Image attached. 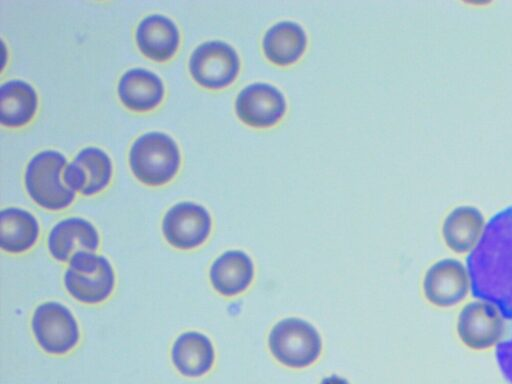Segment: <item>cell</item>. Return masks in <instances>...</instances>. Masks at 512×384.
<instances>
[{
    "label": "cell",
    "mask_w": 512,
    "mask_h": 384,
    "mask_svg": "<svg viewBox=\"0 0 512 384\" xmlns=\"http://www.w3.org/2000/svg\"><path fill=\"white\" fill-rule=\"evenodd\" d=\"M272 355L283 365L303 368L314 363L322 350L317 329L300 318H285L277 322L268 336Z\"/></svg>",
    "instance_id": "cell-5"
},
{
    "label": "cell",
    "mask_w": 512,
    "mask_h": 384,
    "mask_svg": "<svg viewBox=\"0 0 512 384\" xmlns=\"http://www.w3.org/2000/svg\"><path fill=\"white\" fill-rule=\"evenodd\" d=\"M39 224L29 211L8 207L0 213V246L3 251L19 254L30 250L37 242Z\"/></svg>",
    "instance_id": "cell-20"
},
{
    "label": "cell",
    "mask_w": 512,
    "mask_h": 384,
    "mask_svg": "<svg viewBox=\"0 0 512 384\" xmlns=\"http://www.w3.org/2000/svg\"><path fill=\"white\" fill-rule=\"evenodd\" d=\"M112 163L108 154L98 147L81 149L63 171L64 183L84 196L105 189L111 179Z\"/></svg>",
    "instance_id": "cell-12"
},
{
    "label": "cell",
    "mask_w": 512,
    "mask_h": 384,
    "mask_svg": "<svg viewBox=\"0 0 512 384\" xmlns=\"http://www.w3.org/2000/svg\"><path fill=\"white\" fill-rule=\"evenodd\" d=\"M31 327L38 345L53 355L72 350L80 337L74 315L68 307L56 301L43 302L36 307Z\"/></svg>",
    "instance_id": "cell-6"
},
{
    "label": "cell",
    "mask_w": 512,
    "mask_h": 384,
    "mask_svg": "<svg viewBox=\"0 0 512 384\" xmlns=\"http://www.w3.org/2000/svg\"><path fill=\"white\" fill-rule=\"evenodd\" d=\"M67 292L77 301L97 304L107 300L115 286V273L109 260L90 251H78L64 273Z\"/></svg>",
    "instance_id": "cell-4"
},
{
    "label": "cell",
    "mask_w": 512,
    "mask_h": 384,
    "mask_svg": "<svg viewBox=\"0 0 512 384\" xmlns=\"http://www.w3.org/2000/svg\"><path fill=\"white\" fill-rule=\"evenodd\" d=\"M171 359L182 375L200 377L212 368L215 351L208 336L188 331L176 338L171 349Z\"/></svg>",
    "instance_id": "cell-17"
},
{
    "label": "cell",
    "mask_w": 512,
    "mask_h": 384,
    "mask_svg": "<svg viewBox=\"0 0 512 384\" xmlns=\"http://www.w3.org/2000/svg\"><path fill=\"white\" fill-rule=\"evenodd\" d=\"M466 261L473 297L512 319V205L490 218Z\"/></svg>",
    "instance_id": "cell-1"
},
{
    "label": "cell",
    "mask_w": 512,
    "mask_h": 384,
    "mask_svg": "<svg viewBox=\"0 0 512 384\" xmlns=\"http://www.w3.org/2000/svg\"><path fill=\"white\" fill-rule=\"evenodd\" d=\"M484 228V217L476 207L459 206L445 218L443 238L452 251L465 253L477 246Z\"/></svg>",
    "instance_id": "cell-18"
},
{
    "label": "cell",
    "mask_w": 512,
    "mask_h": 384,
    "mask_svg": "<svg viewBox=\"0 0 512 384\" xmlns=\"http://www.w3.org/2000/svg\"><path fill=\"white\" fill-rule=\"evenodd\" d=\"M235 109L246 124L267 127L275 124L286 110L283 93L274 85L255 82L245 86L237 95Z\"/></svg>",
    "instance_id": "cell-11"
},
{
    "label": "cell",
    "mask_w": 512,
    "mask_h": 384,
    "mask_svg": "<svg viewBox=\"0 0 512 384\" xmlns=\"http://www.w3.org/2000/svg\"><path fill=\"white\" fill-rule=\"evenodd\" d=\"M495 356L502 376L512 384V334L497 344Z\"/></svg>",
    "instance_id": "cell-22"
},
{
    "label": "cell",
    "mask_w": 512,
    "mask_h": 384,
    "mask_svg": "<svg viewBox=\"0 0 512 384\" xmlns=\"http://www.w3.org/2000/svg\"><path fill=\"white\" fill-rule=\"evenodd\" d=\"M66 164L65 156L51 149L40 151L29 160L24 182L28 195L37 205L56 211L73 202L75 191L63 181Z\"/></svg>",
    "instance_id": "cell-3"
},
{
    "label": "cell",
    "mask_w": 512,
    "mask_h": 384,
    "mask_svg": "<svg viewBox=\"0 0 512 384\" xmlns=\"http://www.w3.org/2000/svg\"><path fill=\"white\" fill-rule=\"evenodd\" d=\"M180 161V151L174 139L159 131L139 136L129 150L132 173L149 186L169 182L176 175Z\"/></svg>",
    "instance_id": "cell-2"
},
{
    "label": "cell",
    "mask_w": 512,
    "mask_h": 384,
    "mask_svg": "<svg viewBox=\"0 0 512 384\" xmlns=\"http://www.w3.org/2000/svg\"><path fill=\"white\" fill-rule=\"evenodd\" d=\"M212 220L208 210L197 203L179 202L168 209L162 221L166 241L173 247L189 250L208 238Z\"/></svg>",
    "instance_id": "cell-8"
},
{
    "label": "cell",
    "mask_w": 512,
    "mask_h": 384,
    "mask_svg": "<svg viewBox=\"0 0 512 384\" xmlns=\"http://www.w3.org/2000/svg\"><path fill=\"white\" fill-rule=\"evenodd\" d=\"M320 384H349V383L344 378H341L337 375H331V376L324 378Z\"/></svg>",
    "instance_id": "cell-23"
},
{
    "label": "cell",
    "mask_w": 512,
    "mask_h": 384,
    "mask_svg": "<svg viewBox=\"0 0 512 384\" xmlns=\"http://www.w3.org/2000/svg\"><path fill=\"white\" fill-rule=\"evenodd\" d=\"M38 97L28 82L20 79L9 80L0 88V119L9 127L27 124L35 115Z\"/></svg>",
    "instance_id": "cell-21"
},
{
    "label": "cell",
    "mask_w": 512,
    "mask_h": 384,
    "mask_svg": "<svg viewBox=\"0 0 512 384\" xmlns=\"http://www.w3.org/2000/svg\"><path fill=\"white\" fill-rule=\"evenodd\" d=\"M117 92L122 103L133 111H148L157 107L164 97V84L154 72L131 68L119 79Z\"/></svg>",
    "instance_id": "cell-15"
},
{
    "label": "cell",
    "mask_w": 512,
    "mask_h": 384,
    "mask_svg": "<svg viewBox=\"0 0 512 384\" xmlns=\"http://www.w3.org/2000/svg\"><path fill=\"white\" fill-rule=\"evenodd\" d=\"M135 38L142 54L155 61L170 59L180 43L176 24L162 14L145 16L136 27Z\"/></svg>",
    "instance_id": "cell-14"
},
{
    "label": "cell",
    "mask_w": 512,
    "mask_h": 384,
    "mask_svg": "<svg viewBox=\"0 0 512 384\" xmlns=\"http://www.w3.org/2000/svg\"><path fill=\"white\" fill-rule=\"evenodd\" d=\"M100 237L95 226L80 217H69L57 222L49 232L47 248L57 261L66 262L78 251H95Z\"/></svg>",
    "instance_id": "cell-13"
},
{
    "label": "cell",
    "mask_w": 512,
    "mask_h": 384,
    "mask_svg": "<svg viewBox=\"0 0 512 384\" xmlns=\"http://www.w3.org/2000/svg\"><path fill=\"white\" fill-rule=\"evenodd\" d=\"M307 36L302 26L293 21H280L265 32L262 46L266 57L278 65L297 61L305 51Z\"/></svg>",
    "instance_id": "cell-19"
},
{
    "label": "cell",
    "mask_w": 512,
    "mask_h": 384,
    "mask_svg": "<svg viewBox=\"0 0 512 384\" xmlns=\"http://www.w3.org/2000/svg\"><path fill=\"white\" fill-rule=\"evenodd\" d=\"M213 288L224 296H235L246 290L254 277V265L247 253L228 250L218 256L210 267Z\"/></svg>",
    "instance_id": "cell-16"
},
{
    "label": "cell",
    "mask_w": 512,
    "mask_h": 384,
    "mask_svg": "<svg viewBox=\"0 0 512 384\" xmlns=\"http://www.w3.org/2000/svg\"><path fill=\"white\" fill-rule=\"evenodd\" d=\"M470 278L465 266L456 259L445 258L427 270L423 290L427 300L438 307H452L468 294Z\"/></svg>",
    "instance_id": "cell-10"
},
{
    "label": "cell",
    "mask_w": 512,
    "mask_h": 384,
    "mask_svg": "<svg viewBox=\"0 0 512 384\" xmlns=\"http://www.w3.org/2000/svg\"><path fill=\"white\" fill-rule=\"evenodd\" d=\"M240 68L236 50L221 40L198 45L190 55L189 70L193 79L203 87L218 89L233 82Z\"/></svg>",
    "instance_id": "cell-7"
},
{
    "label": "cell",
    "mask_w": 512,
    "mask_h": 384,
    "mask_svg": "<svg viewBox=\"0 0 512 384\" xmlns=\"http://www.w3.org/2000/svg\"><path fill=\"white\" fill-rule=\"evenodd\" d=\"M457 332L461 341L471 349L490 348L497 344L503 335L502 315L489 302H470L459 314Z\"/></svg>",
    "instance_id": "cell-9"
}]
</instances>
